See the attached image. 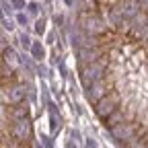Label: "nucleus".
<instances>
[{
	"mask_svg": "<svg viewBox=\"0 0 148 148\" xmlns=\"http://www.w3.org/2000/svg\"><path fill=\"white\" fill-rule=\"evenodd\" d=\"M80 29L84 31V35L101 37V35H105L107 25H105V21H103L101 16L90 14V12H82V14H80Z\"/></svg>",
	"mask_w": 148,
	"mask_h": 148,
	"instance_id": "f257e3e1",
	"label": "nucleus"
},
{
	"mask_svg": "<svg viewBox=\"0 0 148 148\" xmlns=\"http://www.w3.org/2000/svg\"><path fill=\"white\" fill-rule=\"evenodd\" d=\"M105 70H107V58H103V60H99L95 64L82 68L80 70V82H82V86L88 88L90 84H95L97 80H101L103 74H105Z\"/></svg>",
	"mask_w": 148,
	"mask_h": 148,
	"instance_id": "f03ea898",
	"label": "nucleus"
},
{
	"mask_svg": "<svg viewBox=\"0 0 148 148\" xmlns=\"http://www.w3.org/2000/svg\"><path fill=\"white\" fill-rule=\"evenodd\" d=\"M119 101H121V99H119V92H117V90H111L107 97H103V99L95 105V113L105 121L111 113H115V111L119 109Z\"/></svg>",
	"mask_w": 148,
	"mask_h": 148,
	"instance_id": "7ed1b4c3",
	"label": "nucleus"
},
{
	"mask_svg": "<svg viewBox=\"0 0 148 148\" xmlns=\"http://www.w3.org/2000/svg\"><path fill=\"white\" fill-rule=\"evenodd\" d=\"M113 90L111 88V78H101V80H97L95 84H90L88 88H86V99L90 101V103H99L103 97H107L109 92Z\"/></svg>",
	"mask_w": 148,
	"mask_h": 148,
	"instance_id": "20e7f679",
	"label": "nucleus"
},
{
	"mask_svg": "<svg viewBox=\"0 0 148 148\" xmlns=\"http://www.w3.org/2000/svg\"><path fill=\"white\" fill-rule=\"evenodd\" d=\"M76 58H78V66L80 70L90 66V64H95L103 58V49L101 47H80L78 53H76Z\"/></svg>",
	"mask_w": 148,
	"mask_h": 148,
	"instance_id": "39448f33",
	"label": "nucleus"
},
{
	"mask_svg": "<svg viewBox=\"0 0 148 148\" xmlns=\"http://www.w3.org/2000/svg\"><path fill=\"white\" fill-rule=\"evenodd\" d=\"M111 136H113L117 142H127V140H132L136 136V123H130V121H123L115 127H111Z\"/></svg>",
	"mask_w": 148,
	"mask_h": 148,
	"instance_id": "423d86ee",
	"label": "nucleus"
},
{
	"mask_svg": "<svg viewBox=\"0 0 148 148\" xmlns=\"http://www.w3.org/2000/svg\"><path fill=\"white\" fill-rule=\"evenodd\" d=\"M12 136L16 138V142H25L31 136V123H29V119H16L12 123Z\"/></svg>",
	"mask_w": 148,
	"mask_h": 148,
	"instance_id": "0eeeda50",
	"label": "nucleus"
},
{
	"mask_svg": "<svg viewBox=\"0 0 148 148\" xmlns=\"http://www.w3.org/2000/svg\"><path fill=\"white\" fill-rule=\"evenodd\" d=\"M25 99V86L21 84H16V86H10L8 88V95H6V90L2 92V101L6 103H12V105H21V101Z\"/></svg>",
	"mask_w": 148,
	"mask_h": 148,
	"instance_id": "6e6552de",
	"label": "nucleus"
},
{
	"mask_svg": "<svg viewBox=\"0 0 148 148\" xmlns=\"http://www.w3.org/2000/svg\"><path fill=\"white\" fill-rule=\"evenodd\" d=\"M146 25H148V12L140 10V12L132 18V35H134V37H142V31L146 29Z\"/></svg>",
	"mask_w": 148,
	"mask_h": 148,
	"instance_id": "1a4fd4ad",
	"label": "nucleus"
},
{
	"mask_svg": "<svg viewBox=\"0 0 148 148\" xmlns=\"http://www.w3.org/2000/svg\"><path fill=\"white\" fill-rule=\"evenodd\" d=\"M117 12L125 18V21H132V18L140 12V6H138L136 2H132V0H127V2H123V4L117 8Z\"/></svg>",
	"mask_w": 148,
	"mask_h": 148,
	"instance_id": "9d476101",
	"label": "nucleus"
},
{
	"mask_svg": "<svg viewBox=\"0 0 148 148\" xmlns=\"http://www.w3.org/2000/svg\"><path fill=\"white\" fill-rule=\"evenodd\" d=\"M123 117H125V111L117 109L115 113H111V115H109V117L105 119V125H107V127H115V125L123 123Z\"/></svg>",
	"mask_w": 148,
	"mask_h": 148,
	"instance_id": "9b49d317",
	"label": "nucleus"
},
{
	"mask_svg": "<svg viewBox=\"0 0 148 148\" xmlns=\"http://www.w3.org/2000/svg\"><path fill=\"white\" fill-rule=\"evenodd\" d=\"M27 115H29V107L27 105H14L12 109H10V117L16 121V119H27Z\"/></svg>",
	"mask_w": 148,
	"mask_h": 148,
	"instance_id": "f8f14e48",
	"label": "nucleus"
},
{
	"mask_svg": "<svg viewBox=\"0 0 148 148\" xmlns=\"http://www.w3.org/2000/svg\"><path fill=\"white\" fill-rule=\"evenodd\" d=\"M125 148H148V146H146L144 138H138V136H134L132 140H127V142H125Z\"/></svg>",
	"mask_w": 148,
	"mask_h": 148,
	"instance_id": "ddd939ff",
	"label": "nucleus"
},
{
	"mask_svg": "<svg viewBox=\"0 0 148 148\" xmlns=\"http://www.w3.org/2000/svg\"><path fill=\"white\" fill-rule=\"evenodd\" d=\"M4 64H12V66H16V56H14L12 49H4Z\"/></svg>",
	"mask_w": 148,
	"mask_h": 148,
	"instance_id": "4468645a",
	"label": "nucleus"
},
{
	"mask_svg": "<svg viewBox=\"0 0 148 148\" xmlns=\"http://www.w3.org/2000/svg\"><path fill=\"white\" fill-rule=\"evenodd\" d=\"M31 51H33V56H35L37 60H41V58H43V47H41L39 43H35V45L31 47Z\"/></svg>",
	"mask_w": 148,
	"mask_h": 148,
	"instance_id": "2eb2a0df",
	"label": "nucleus"
},
{
	"mask_svg": "<svg viewBox=\"0 0 148 148\" xmlns=\"http://www.w3.org/2000/svg\"><path fill=\"white\" fill-rule=\"evenodd\" d=\"M80 8H82L84 12L92 10V8H95V0H82V2H80Z\"/></svg>",
	"mask_w": 148,
	"mask_h": 148,
	"instance_id": "dca6fc26",
	"label": "nucleus"
},
{
	"mask_svg": "<svg viewBox=\"0 0 148 148\" xmlns=\"http://www.w3.org/2000/svg\"><path fill=\"white\" fill-rule=\"evenodd\" d=\"M35 31L39 33V35L45 31V21H43V18H41V21H37V25H35Z\"/></svg>",
	"mask_w": 148,
	"mask_h": 148,
	"instance_id": "f3484780",
	"label": "nucleus"
},
{
	"mask_svg": "<svg viewBox=\"0 0 148 148\" xmlns=\"http://www.w3.org/2000/svg\"><path fill=\"white\" fill-rule=\"evenodd\" d=\"M21 43H23V47H31V43H29V37H27V35H23V37H21Z\"/></svg>",
	"mask_w": 148,
	"mask_h": 148,
	"instance_id": "a211bd4d",
	"label": "nucleus"
},
{
	"mask_svg": "<svg viewBox=\"0 0 148 148\" xmlns=\"http://www.w3.org/2000/svg\"><path fill=\"white\" fill-rule=\"evenodd\" d=\"M142 41H144V43L148 45V25H146V29L142 31Z\"/></svg>",
	"mask_w": 148,
	"mask_h": 148,
	"instance_id": "6ab92c4d",
	"label": "nucleus"
},
{
	"mask_svg": "<svg viewBox=\"0 0 148 148\" xmlns=\"http://www.w3.org/2000/svg\"><path fill=\"white\" fill-rule=\"evenodd\" d=\"M4 29H8V31H10V29H12V23H10V21H4Z\"/></svg>",
	"mask_w": 148,
	"mask_h": 148,
	"instance_id": "aec40b11",
	"label": "nucleus"
}]
</instances>
